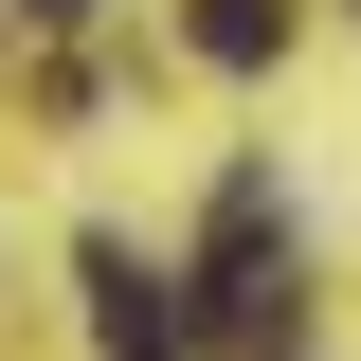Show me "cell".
Returning a JSON list of instances; mask_svg holds the SVG:
<instances>
[{"instance_id":"obj_1","label":"cell","mask_w":361,"mask_h":361,"mask_svg":"<svg viewBox=\"0 0 361 361\" xmlns=\"http://www.w3.org/2000/svg\"><path fill=\"white\" fill-rule=\"evenodd\" d=\"M73 271H90V325H109V361H180V289L127 253V235H90Z\"/></svg>"},{"instance_id":"obj_2","label":"cell","mask_w":361,"mask_h":361,"mask_svg":"<svg viewBox=\"0 0 361 361\" xmlns=\"http://www.w3.org/2000/svg\"><path fill=\"white\" fill-rule=\"evenodd\" d=\"M199 54H217V73H271V54H289V0H199Z\"/></svg>"},{"instance_id":"obj_3","label":"cell","mask_w":361,"mask_h":361,"mask_svg":"<svg viewBox=\"0 0 361 361\" xmlns=\"http://www.w3.org/2000/svg\"><path fill=\"white\" fill-rule=\"evenodd\" d=\"M37 18H90V0H37Z\"/></svg>"}]
</instances>
